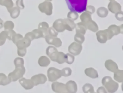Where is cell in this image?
<instances>
[{
	"label": "cell",
	"instance_id": "cell-50",
	"mask_svg": "<svg viewBox=\"0 0 123 93\" xmlns=\"http://www.w3.org/2000/svg\"><path fill=\"white\" fill-rule=\"evenodd\" d=\"M3 20L0 18V29L2 28L3 27Z\"/></svg>",
	"mask_w": 123,
	"mask_h": 93
},
{
	"label": "cell",
	"instance_id": "cell-29",
	"mask_svg": "<svg viewBox=\"0 0 123 93\" xmlns=\"http://www.w3.org/2000/svg\"><path fill=\"white\" fill-rule=\"evenodd\" d=\"M66 61L65 54L62 52H59L57 54V56L56 59V61L59 64H62Z\"/></svg>",
	"mask_w": 123,
	"mask_h": 93
},
{
	"label": "cell",
	"instance_id": "cell-1",
	"mask_svg": "<svg viewBox=\"0 0 123 93\" xmlns=\"http://www.w3.org/2000/svg\"><path fill=\"white\" fill-rule=\"evenodd\" d=\"M71 11L81 13L85 11L87 0H65Z\"/></svg>",
	"mask_w": 123,
	"mask_h": 93
},
{
	"label": "cell",
	"instance_id": "cell-11",
	"mask_svg": "<svg viewBox=\"0 0 123 93\" xmlns=\"http://www.w3.org/2000/svg\"><path fill=\"white\" fill-rule=\"evenodd\" d=\"M51 88L53 91L56 93H67L65 85L63 83L59 82H53L51 84Z\"/></svg>",
	"mask_w": 123,
	"mask_h": 93
},
{
	"label": "cell",
	"instance_id": "cell-25",
	"mask_svg": "<svg viewBox=\"0 0 123 93\" xmlns=\"http://www.w3.org/2000/svg\"><path fill=\"white\" fill-rule=\"evenodd\" d=\"M50 63V59L45 56H41L38 60V63L41 67H47Z\"/></svg>",
	"mask_w": 123,
	"mask_h": 93
},
{
	"label": "cell",
	"instance_id": "cell-48",
	"mask_svg": "<svg viewBox=\"0 0 123 93\" xmlns=\"http://www.w3.org/2000/svg\"><path fill=\"white\" fill-rule=\"evenodd\" d=\"M8 32V39L10 40H12V36L14 35H15L16 34V32L13 31V30H9V31H7Z\"/></svg>",
	"mask_w": 123,
	"mask_h": 93
},
{
	"label": "cell",
	"instance_id": "cell-6",
	"mask_svg": "<svg viewBox=\"0 0 123 93\" xmlns=\"http://www.w3.org/2000/svg\"><path fill=\"white\" fill-rule=\"evenodd\" d=\"M123 25L121 26H117L115 24H112L109 26L107 29L108 33L109 35V38L111 39L114 35H116L120 33L123 34Z\"/></svg>",
	"mask_w": 123,
	"mask_h": 93
},
{
	"label": "cell",
	"instance_id": "cell-35",
	"mask_svg": "<svg viewBox=\"0 0 123 93\" xmlns=\"http://www.w3.org/2000/svg\"><path fill=\"white\" fill-rule=\"evenodd\" d=\"M74 39L77 43L82 44L85 40V37L83 34L76 33L74 35Z\"/></svg>",
	"mask_w": 123,
	"mask_h": 93
},
{
	"label": "cell",
	"instance_id": "cell-51",
	"mask_svg": "<svg viewBox=\"0 0 123 93\" xmlns=\"http://www.w3.org/2000/svg\"><path fill=\"white\" fill-rule=\"evenodd\" d=\"M46 1H51V0H46Z\"/></svg>",
	"mask_w": 123,
	"mask_h": 93
},
{
	"label": "cell",
	"instance_id": "cell-14",
	"mask_svg": "<svg viewBox=\"0 0 123 93\" xmlns=\"http://www.w3.org/2000/svg\"><path fill=\"white\" fill-rule=\"evenodd\" d=\"M31 41L30 40L27 38L25 37H23V38L19 40L15 45L17 47V49H25L28 47L30 44Z\"/></svg>",
	"mask_w": 123,
	"mask_h": 93
},
{
	"label": "cell",
	"instance_id": "cell-12",
	"mask_svg": "<svg viewBox=\"0 0 123 93\" xmlns=\"http://www.w3.org/2000/svg\"><path fill=\"white\" fill-rule=\"evenodd\" d=\"M108 8L112 13H116L121 11V5L115 0H111L109 3Z\"/></svg>",
	"mask_w": 123,
	"mask_h": 93
},
{
	"label": "cell",
	"instance_id": "cell-36",
	"mask_svg": "<svg viewBox=\"0 0 123 93\" xmlns=\"http://www.w3.org/2000/svg\"><path fill=\"white\" fill-rule=\"evenodd\" d=\"M67 17L68 19H70L73 21H75L78 19V14L77 12H75L70 11L68 13Z\"/></svg>",
	"mask_w": 123,
	"mask_h": 93
},
{
	"label": "cell",
	"instance_id": "cell-16",
	"mask_svg": "<svg viewBox=\"0 0 123 93\" xmlns=\"http://www.w3.org/2000/svg\"><path fill=\"white\" fill-rule=\"evenodd\" d=\"M19 82L25 90H30L33 88L34 85L31 79L21 78L19 79Z\"/></svg>",
	"mask_w": 123,
	"mask_h": 93
},
{
	"label": "cell",
	"instance_id": "cell-38",
	"mask_svg": "<svg viewBox=\"0 0 123 93\" xmlns=\"http://www.w3.org/2000/svg\"><path fill=\"white\" fill-rule=\"evenodd\" d=\"M62 75L64 77H68L71 75L72 70L69 67H66L63 68L61 70Z\"/></svg>",
	"mask_w": 123,
	"mask_h": 93
},
{
	"label": "cell",
	"instance_id": "cell-45",
	"mask_svg": "<svg viewBox=\"0 0 123 93\" xmlns=\"http://www.w3.org/2000/svg\"><path fill=\"white\" fill-rule=\"evenodd\" d=\"M115 17L116 18L117 20L122 21H123V13L122 11L117 12L115 13Z\"/></svg>",
	"mask_w": 123,
	"mask_h": 93
},
{
	"label": "cell",
	"instance_id": "cell-15",
	"mask_svg": "<svg viewBox=\"0 0 123 93\" xmlns=\"http://www.w3.org/2000/svg\"><path fill=\"white\" fill-rule=\"evenodd\" d=\"M52 26L58 32H62L65 30L63 19H59L55 20L53 23Z\"/></svg>",
	"mask_w": 123,
	"mask_h": 93
},
{
	"label": "cell",
	"instance_id": "cell-32",
	"mask_svg": "<svg viewBox=\"0 0 123 93\" xmlns=\"http://www.w3.org/2000/svg\"><path fill=\"white\" fill-rule=\"evenodd\" d=\"M80 18L81 20V22L85 23L88 20L91 19V16L90 13L86 12H85L82 13V14L80 15Z\"/></svg>",
	"mask_w": 123,
	"mask_h": 93
},
{
	"label": "cell",
	"instance_id": "cell-7",
	"mask_svg": "<svg viewBox=\"0 0 123 93\" xmlns=\"http://www.w3.org/2000/svg\"><path fill=\"white\" fill-rule=\"evenodd\" d=\"M82 46L81 44L77 42H73L68 47L69 52L74 56L78 55L82 51Z\"/></svg>",
	"mask_w": 123,
	"mask_h": 93
},
{
	"label": "cell",
	"instance_id": "cell-40",
	"mask_svg": "<svg viewBox=\"0 0 123 93\" xmlns=\"http://www.w3.org/2000/svg\"><path fill=\"white\" fill-rule=\"evenodd\" d=\"M65 57H66L65 62H66L68 64H71L72 63H73V62L74 60V55L69 53H67L65 54Z\"/></svg>",
	"mask_w": 123,
	"mask_h": 93
},
{
	"label": "cell",
	"instance_id": "cell-23",
	"mask_svg": "<svg viewBox=\"0 0 123 93\" xmlns=\"http://www.w3.org/2000/svg\"><path fill=\"white\" fill-rule=\"evenodd\" d=\"M7 10L10 13L11 17L13 19H16L17 18L20 13V9L17 7H12L10 9H8Z\"/></svg>",
	"mask_w": 123,
	"mask_h": 93
},
{
	"label": "cell",
	"instance_id": "cell-24",
	"mask_svg": "<svg viewBox=\"0 0 123 93\" xmlns=\"http://www.w3.org/2000/svg\"><path fill=\"white\" fill-rule=\"evenodd\" d=\"M49 26L48 23L46 22H42L39 23L38 25V29L40 30L43 34L44 36L48 35V29Z\"/></svg>",
	"mask_w": 123,
	"mask_h": 93
},
{
	"label": "cell",
	"instance_id": "cell-52",
	"mask_svg": "<svg viewBox=\"0 0 123 93\" xmlns=\"http://www.w3.org/2000/svg\"><path fill=\"white\" fill-rule=\"evenodd\" d=\"M110 0V1H111V0Z\"/></svg>",
	"mask_w": 123,
	"mask_h": 93
},
{
	"label": "cell",
	"instance_id": "cell-3",
	"mask_svg": "<svg viewBox=\"0 0 123 93\" xmlns=\"http://www.w3.org/2000/svg\"><path fill=\"white\" fill-rule=\"evenodd\" d=\"M25 72V69L24 66L15 67V70L8 74V77L11 82L16 81L19 79L22 78Z\"/></svg>",
	"mask_w": 123,
	"mask_h": 93
},
{
	"label": "cell",
	"instance_id": "cell-8",
	"mask_svg": "<svg viewBox=\"0 0 123 93\" xmlns=\"http://www.w3.org/2000/svg\"><path fill=\"white\" fill-rule=\"evenodd\" d=\"M44 38L48 44L52 45L56 47H59L62 46V42L59 38L50 36L49 34L45 35Z\"/></svg>",
	"mask_w": 123,
	"mask_h": 93
},
{
	"label": "cell",
	"instance_id": "cell-30",
	"mask_svg": "<svg viewBox=\"0 0 123 93\" xmlns=\"http://www.w3.org/2000/svg\"><path fill=\"white\" fill-rule=\"evenodd\" d=\"M82 90L85 93H94V89L93 86L90 83H86L83 85Z\"/></svg>",
	"mask_w": 123,
	"mask_h": 93
},
{
	"label": "cell",
	"instance_id": "cell-31",
	"mask_svg": "<svg viewBox=\"0 0 123 93\" xmlns=\"http://www.w3.org/2000/svg\"><path fill=\"white\" fill-rule=\"evenodd\" d=\"M0 5L5 6L8 9L12 8L14 4L12 0H0Z\"/></svg>",
	"mask_w": 123,
	"mask_h": 93
},
{
	"label": "cell",
	"instance_id": "cell-9",
	"mask_svg": "<svg viewBox=\"0 0 123 93\" xmlns=\"http://www.w3.org/2000/svg\"><path fill=\"white\" fill-rule=\"evenodd\" d=\"M31 80L34 85L37 86L40 84H44L46 82L47 79L45 74L40 73L33 76L31 78Z\"/></svg>",
	"mask_w": 123,
	"mask_h": 93
},
{
	"label": "cell",
	"instance_id": "cell-49",
	"mask_svg": "<svg viewBox=\"0 0 123 93\" xmlns=\"http://www.w3.org/2000/svg\"><path fill=\"white\" fill-rule=\"evenodd\" d=\"M107 92L106 91V90L105 89V88L103 87H102V86H101V87H99L98 89H97V93H107Z\"/></svg>",
	"mask_w": 123,
	"mask_h": 93
},
{
	"label": "cell",
	"instance_id": "cell-19",
	"mask_svg": "<svg viewBox=\"0 0 123 93\" xmlns=\"http://www.w3.org/2000/svg\"><path fill=\"white\" fill-rule=\"evenodd\" d=\"M84 72L86 76L91 78L96 79L98 77V74L97 71L93 68H86Z\"/></svg>",
	"mask_w": 123,
	"mask_h": 93
},
{
	"label": "cell",
	"instance_id": "cell-46",
	"mask_svg": "<svg viewBox=\"0 0 123 93\" xmlns=\"http://www.w3.org/2000/svg\"><path fill=\"white\" fill-rule=\"evenodd\" d=\"M25 37H26V38H27L28 39H29L30 40H31V41H32L33 40H34V39H35V36H34L33 33L32 32L27 33L25 35Z\"/></svg>",
	"mask_w": 123,
	"mask_h": 93
},
{
	"label": "cell",
	"instance_id": "cell-4",
	"mask_svg": "<svg viewBox=\"0 0 123 93\" xmlns=\"http://www.w3.org/2000/svg\"><path fill=\"white\" fill-rule=\"evenodd\" d=\"M47 76L49 81H56L62 76L61 70L54 67H50L47 70Z\"/></svg>",
	"mask_w": 123,
	"mask_h": 93
},
{
	"label": "cell",
	"instance_id": "cell-42",
	"mask_svg": "<svg viewBox=\"0 0 123 93\" xmlns=\"http://www.w3.org/2000/svg\"><path fill=\"white\" fill-rule=\"evenodd\" d=\"M23 38V36L22 35H21L20 34H15V35H14L12 36V41L13 43L14 44H16V42L20 39H22Z\"/></svg>",
	"mask_w": 123,
	"mask_h": 93
},
{
	"label": "cell",
	"instance_id": "cell-10",
	"mask_svg": "<svg viewBox=\"0 0 123 93\" xmlns=\"http://www.w3.org/2000/svg\"><path fill=\"white\" fill-rule=\"evenodd\" d=\"M46 54L53 61H56V59L58 53L56 48L53 46H48L46 50Z\"/></svg>",
	"mask_w": 123,
	"mask_h": 93
},
{
	"label": "cell",
	"instance_id": "cell-43",
	"mask_svg": "<svg viewBox=\"0 0 123 93\" xmlns=\"http://www.w3.org/2000/svg\"><path fill=\"white\" fill-rule=\"evenodd\" d=\"M85 11L88 12L90 14H93L95 12V7L93 6L88 5L87 7H86V9H85Z\"/></svg>",
	"mask_w": 123,
	"mask_h": 93
},
{
	"label": "cell",
	"instance_id": "cell-39",
	"mask_svg": "<svg viewBox=\"0 0 123 93\" xmlns=\"http://www.w3.org/2000/svg\"><path fill=\"white\" fill-rule=\"evenodd\" d=\"M32 32L33 33L35 39H37L41 37H44V35L43 33L38 29H36L33 30Z\"/></svg>",
	"mask_w": 123,
	"mask_h": 93
},
{
	"label": "cell",
	"instance_id": "cell-18",
	"mask_svg": "<svg viewBox=\"0 0 123 93\" xmlns=\"http://www.w3.org/2000/svg\"><path fill=\"white\" fill-rule=\"evenodd\" d=\"M105 66L106 68L110 71L114 72L118 69V67L117 64L111 59L107 60L105 62Z\"/></svg>",
	"mask_w": 123,
	"mask_h": 93
},
{
	"label": "cell",
	"instance_id": "cell-5",
	"mask_svg": "<svg viewBox=\"0 0 123 93\" xmlns=\"http://www.w3.org/2000/svg\"><path fill=\"white\" fill-rule=\"evenodd\" d=\"M38 8L42 13H44L47 15H50L52 13L53 6L52 4L50 1H45L40 3Z\"/></svg>",
	"mask_w": 123,
	"mask_h": 93
},
{
	"label": "cell",
	"instance_id": "cell-22",
	"mask_svg": "<svg viewBox=\"0 0 123 93\" xmlns=\"http://www.w3.org/2000/svg\"><path fill=\"white\" fill-rule=\"evenodd\" d=\"M76 27V33H79L83 35H85L86 30H87V28L86 25L81 22H78L75 26Z\"/></svg>",
	"mask_w": 123,
	"mask_h": 93
},
{
	"label": "cell",
	"instance_id": "cell-28",
	"mask_svg": "<svg viewBox=\"0 0 123 93\" xmlns=\"http://www.w3.org/2000/svg\"><path fill=\"white\" fill-rule=\"evenodd\" d=\"M11 82L9 79L8 76H7L4 73H0V85L5 86L10 84Z\"/></svg>",
	"mask_w": 123,
	"mask_h": 93
},
{
	"label": "cell",
	"instance_id": "cell-17",
	"mask_svg": "<svg viewBox=\"0 0 123 93\" xmlns=\"http://www.w3.org/2000/svg\"><path fill=\"white\" fill-rule=\"evenodd\" d=\"M65 85L67 92L74 93L77 91V86L76 82L70 80L66 82Z\"/></svg>",
	"mask_w": 123,
	"mask_h": 93
},
{
	"label": "cell",
	"instance_id": "cell-26",
	"mask_svg": "<svg viewBox=\"0 0 123 93\" xmlns=\"http://www.w3.org/2000/svg\"><path fill=\"white\" fill-rule=\"evenodd\" d=\"M114 79L119 82L123 81V70H117L114 72Z\"/></svg>",
	"mask_w": 123,
	"mask_h": 93
},
{
	"label": "cell",
	"instance_id": "cell-37",
	"mask_svg": "<svg viewBox=\"0 0 123 93\" xmlns=\"http://www.w3.org/2000/svg\"><path fill=\"white\" fill-rule=\"evenodd\" d=\"M14 64L15 67L24 66V61L23 58L20 57H17L14 60Z\"/></svg>",
	"mask_w": 123,
	"mask_h": 93
},
{
	"label": "cell",
	"instance_id": "cell-44",
	"mask_svg": "<svg viewBox=\"0 0 123 93\" xmlns=\"http://www.w3.org/2000/svg\"><path fill=\"white\" fill-rule=\"evenodd\" d=\"M16 6L20 10H23L25 8V6L23 3V0H17L16 1Z\"/></svg>",
	"mask_w": 123,
	"mask_h": 93
},
{
	"label": "cell",
	"instance_id": "cell-33",
	"mask_svg": "<svg viewBox=\"0 0 123 93\" xmlns=\"http://www.w3.org/2000/svg\"><path fill=\"white\" fill-rule=\"evenodd\" d=\"M3 27L5 31H9L13 30L14 27V24L11 21H7L4 23Z\"/></svg>",
	"mask_w": 123,
	"mask_h": 93
},
{
	"label": "cell",
	"instance_id": "cell-21",
	"mask_svg": "<svg viewBox=\"0 0 123 93\" xmlns=\"http://www.w3.org/2000/svg\"><path fill=\"white\" fill-rule=\"evenodd\" d=\"M64 24H65V30L72 31L75 27L76 24L74 23V21L70 19H63Z\"/></svg>",
	"mask_w": 123,
	"mask_h": 93
},
{
	"label": "cell",
	"instance_id": "cell-47",
	"mask_svg": "<svg viewBox=\"0 0 123 93\" xmlns=\"http://www.w3.org/2000/svg\"><path fill=\"white\" fill-rule=\"evenodd\" d=\"M26 53V48L17 49V54L20 57H24Z\"/></svg>",
	"mask_w": 123,
	"mask_h": 93
},
{
	"label": "cell",
	"instance_id": "cell-34",
	"mask_svg": "<svg viewBox=\"0 0 123 93\" xmlns=\"http://www.w3.org/2000/svg\"><path fill=\"white\" fill-rule=\"evenodd\" d=\"M8 38V32L7 31H3L0 33V46L3 45Z\"/></svg>",
	"mask_w": 123,
	"mask_h": 93
},
{
	"label": "cell",
	"instance_id": "cell-13",
	"mask_svg": "<svg viewBox=\"0 0 123 93\" xmlns=\"http://www.w3.org/2000/svg\"><path fill=\"white\" fill-rule=\"evenodd\" d=\"M98 41L100 43H105L108 40V35L107 30L98 31L96 33Z\"/></svg>",
	"mask_w": 123,
	"mask_h": 93
},
{
	"label": "cell",
	"instance_id": "cell-20",
	"mask_svg": "<svg viewBox=\"0 0 123 93\" xmlns=\"http://www.w3.org/2000/svg\"><path fill=\"white\" fill-rule=\"evenodd\" d=\"M84 24L86 26L87 29L93 32H96L98 30L97 24L95 22L92 20V19L88 20Z\"/></svg>",
	"mask_w": 123,
	"mask_h": 93
},
{
	"label": "cell",
	"instance_id": "cell-2",
	"mask_svg": "<svg viewBox=\"0 0 123 93\" xmlns=\"http://www.w3.org/2000/svg\"><path fill=\"white\" fill-rule=\"evenodd\" d=\"M101 82L108 92L114 93L118 89V83L114 81L110 76H105L103 77L102 79Z\"/></svg>",
	"mask_w": 123,
	"mask_h": 93
},
{
	"label": "cell",
	"instance_id": "cell-27",
	"mask_svg": "<svg viewBox=\"0 0 123 93\" xmlns=\"http://www.w3.org/2000/svg\"><path fill=\"white\" fill-rule=\"evenodd\" d=\"M97 13L99 17L101 18H105L108 14V10L105 7H101L97 9Z\"/></svg>",
	"mask_w": 123,
	"mask_h": 93
},
{
	"label": "cell",
	"instance_id": "cell-41",
	"mask_svg": "<svg viewBox=\"0 0 123 93\" xmlns=\"http://www.w3.org/2000/svg\"><path fill=\"white\" fill-rule=\"evenodd\" d=\"M48 34L50 36L57 37L58 35V32H57L53 27H50L48 29Z\"/></svg>",
	"mask_w": 123,
	"mask_h": 93
}]
</instances>
